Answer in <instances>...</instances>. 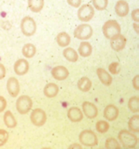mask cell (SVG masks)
I'll return each mask as SVG.
<instances>
[{
	"instance_id": "1",
	"label": "cell",
	"mask_w": 139,
	"mask_h": 149,
	"mask_svg": "<svg viewBox=\"0 0 139 149\" xmlns=\"http://www.w3.org/2000/svg\"><path fill=\"white\" fill-rule=\"evenodd\" d=\"M118 139L124 148H135L138 143L137 137L127 130H122L118 134Z\"/></svg>"
},
{
	"instance_id": "2",
	"label": "cell",
	"mask_w": 139,
	"mask_h": 149,
	"mask_svg": "<svg viewBox=\"0 0 139 149\" xmlns=\"http://www.w3.org/2000/svg\"><path fill=\"white\" fill-rule=\"evenodd\" d=\"M36 22L29 16L24 17L20 21V30L26 36H33L36 32Z\"/></svg>"
},
{
	"instance_id": "3",
	"label": "cell",
	"mask_w": 139,
	"mask_h": 149,
	"mask_svg": "<svg viewBox=\"0 0 139 149\" xmlns=\"http://www.w3.org/2000/svg\"><path fill=\"white\" fill-rule=\"evenodd\" d=\"M102 32L106 39H111L113 36L121 34V26L116 20H107L102 26Z\"/></svg>"
},
{
	"instance_id": "4",
	"label": "cell",
	"mask_w": 139,
	"mask_h": 149,
	"mask_svg": "<svg viewBox=\"0 0 139 149\" xmlns=\"http://www.w3.org/2000/svg\"><path fill=\"white\" fill-rule=\"evenodd\" d=\"M78 139L82 145H84L86 146L93 147V146H95L96 145H98V138H97L96 134L91 130L82 131L79 133Z\"/></svg>"
},
{
	"instance_id": "5",
	"label": "cell",
	"mask_w": 139,
	"mask_h": 149,
	"mask_svg": "<svg viewBox=\"0 0 139 149\" xmlns=\"http://www.w3.org/2000/svg\"><path fill=\"white\" fill-rule=\"evenodd\" d=\"M33 107V101L27 95H21L16 101V109L21 115L28 113Z\"/></svg>"
},
{
	"instance_id": "6",
	"label": "cell",
	"mask_w": 139,
	"mask_h": 149,
	"mask_svg": "<svg viewBox=\"0 0 139 149\" xmlns=\"http://www.w3.org/2000/svg\"><path fill=\"white\" fill-rule=\"evenodd\" d=\"M93 34V30L92 26L89 24H81L74 30V36L75 38L82 41L88 40L92 37Z\"/></svg>"
},
{
	"instance_id": "7",
	"label": "cell",
	"mask_w": 139,
	"mask_h": 149,
	"mask_svg": "<svg viewBox=\"0 0 139 149\" xmlns=\"http://www.w3.org/2000/svg\"><path fill=\"white\" fill-rule=\"evenodd\" d=\"M30 120L34 125L36 127H41L45 125L47 121L46 112L40 108L35 109L30 114Z\"/></svg>"
},
{
	"instance_id": "8",
	"label": "cell",
	"mask_w": 139,
	"mask_h": 149,
	"mask_svg": "<svg viewBox=\"0 0 139 149\" xmlns=\"http://www.w3.org/2000/svg\"><path fill=\"white\" fill-rule=\"evenodd\" d=\"M94 16V9L91 5H83L77 11V18L80 21H90Z\"/></svg>"
},
{
	"instance_id": "9",
	"label": "cell",
	"mask_w": 139,
	"mask_h": 149,
	"mask_svg": "<svg viewBox=\"0 0 139 149\" xmlns=\"http://www.w3.org/2000/svg\"><path fill=\"white\" fill-rule=\"evenodd\" d=\"M126 42L127 40L122 34H118L110 39V46L116 52L122 50L126 46Z\"/></svg>"
},
{
	"instance_id": "10",
	"label": "cell",
	"mask_w": 139,
	"mask_h": 149,
	"mask_svg": "<svg viewBox=\"0 0 139 149\" xmlns=\"http://www.w3.org/2000/svg\"><path fill=\"white\" fill-rule=\"evenodd\" d=\"M13 70H14V72L19 76H22V75L26 74L29 71L28 61H27L26 59H24V58L18 59V60L14 63Z\"/></svg>"
},
{
	"instance_id": "11",
	"label": "cell",
	"mask_w": 139,
	"mask_h": 149,
	"mask_svg": "<svg viewBox=\"0 0 139 149\" xmlns=\"http://www.w3.org/2000/svg\"><path fill=\"white\" fill-rule=\"evenodd\" d=\"M6 89L8 91V94L12 97H17L20 91V86L18 79L14 77L9 78L6 82Z\"/></svg>"
},
{
	"instance_id": "12",
	"label": "cell",
	"mask_w": 139,
	"mask_h": 149,
	"mask_svg": "<svg viewBox=\"0 0 139 149\" xmlns=\"http://www.w3.org/2000/svg\"><path fill=\"white\" fill-rule=\"evenodd\" d=\"M70 72L68 71V69L64 66V65H57L54 67L52 70H51V75L52 77L57 79V80H64L68 78Z\"/></svg>"
},
{
	"instance_id": "13",
	"label": "cell",
	"mask_w": 139,
	"mask_h": 149,
	"mask_svg": "<svg viewBox=\"0 0 139 149\" xmlns=\"http://www.w3.org/2000/svg\"><path fill=\"white\" fill-rule=\"evenodd\" d=\"M82 109L83 113L87 118L93 119L95 118L98 116V108L95 104L90 102H84L82 104Z\"/></svg>"
},
{
	"instance_id": "14",
	"label": "cell",
	"mask_w": 139,
	"mask_h": 149,
	"mask_svg": "<svg viewBox=\"0 0 139 149\" xmlns=\"http://www.w3.org/2000/svg\"><path fill=\"white\" fill-rule=\"evenodd\" d=\"M103 116L107 121H115L119 116V109L114 104H109L104 109Z\"/></svg>"
},
{
	"instance_id": "15",
	"label": "cell",
	"mask_w": 139,
	"mask_h": 149,
	"mask_svg": "<svg viewBox=\"0 0 139 149\" xmlns=\"http://www.w3.org/2000/svg\"><path fill=\"white\" fill-rule=\"evenodd\" d=\"M67 116L70 120L73 123L80 122L83 117H84V114L81 111V109L77 107H71L69 109L67 112Z\"/></svg>"
},
{
	"instance_id": "16",
	"label": "cell",
	"mask_w": 139,
	"mask_h": 149,
	"mask_svg": "<svg viewBox=\"0 0 139 149\" xmlns=\"http://www.w3.org/2000/svg\"><path fill=\"white\" fill-rule=\"evenodd\" d=\"M115 11L119 17H125L128 15L129 12V6L125 0H119L115 4Z\"/></svg>"
},
{
	"instance_id": "17",
	"label": "cell",
	"mask_w": 139,
	"mask_h": 149,
	"mask_svg": "<svg viewBox=\"0 0 139 149\" xmlns=\"http://www.w3.org/2000/svg\"><path fill=\"white\" fill-rule=\"evenodd\" d=\"M96 72H97L98 78L100 79V82L103 85L108 86H110L111 84H112V82H113L112 76H111L104 68H98Z\"/></svg>"
},
{
	"instance_id": "18",
	"label": "cell",
	"mask_w": 139,
	"mask_h": 149,
	"mask_svg": "<svg viewBox=\"0 0 139 149\" xmlns=\"http://www.w3.org/2000/svg\"><path fill=\"white\" fill-rule=\"evenodd\" d=\"M59 92L58 86L55 83H48L44 86L43 94L48 98H54L57 95Z\"/></svg>"
},
{
	"instance_id": "19",
	"label": "cell",
	"mask_w": 139,
	"mask_h": 149,
	"mask_svg": "<svg viewBox=\"0 0 139 149\" xmlns=\"http://www.w3.org/2000/svg\"><path fill=\"white\" fill-rule=\"evenodd\" d=\"M93 53V46L88 42H82L78 47V54L83 57H88Z\"/></svg>"
},
{
	"instance_id": "20",
	"label": "cell",
	"mask_w": 139,
	"mask_h": 149,
	"mask_svg": "<svg viewBox=\"0 0 139 149\" xmlns=\"http://www.w3.org/2000/svg\"><path fill=\"white\" fill-rule=\"evenodd\" d=\"M77 88L81 92L86 93L92 88V81L87 77H82L77 81Z\"/></svg>"
},
{
	"instance_id": "21",
	"label": "cell",
	"mask_w": 139,
	"mask_h": 149,
	"mask_svg": "<svg viewBox=\"0 0 139 149\" xmlns=\"http://www.w3.org/2000/svg\"><path fill=\"white\" fill-rule=\"evenodd\" d=\"M63 56L69 62L75 63L78 60V53L73 48H66L63 51Z\"/></svg>"
},
{
	"instance_id": "22",
	"label": "cell",
	"mask_w": 139,
	"mask_h": 149,
	"mask_svg": "<svg viewBox=\"0 0 139 149\" xmlns=\"http://www.w3.org/2000/svg\"><path fill=\"white\" fill-rule=\"evenodd\" d=\"M4 123H5L6 127L11 128V129L15 128L17 126L16 118L13 116V114L12 113V111L7 110L5 112V114H4Z\"/></svg>"
},
{
	"instance_id": "23",
	"label": "cell",
	"mask_w": 139,
	"mask_h": 149,
	"mask_svg": "<svg viewBox=\"0 0 139 149\" xmlns=\"http://www.w3.org/2000/svg\"><path fill=\"white\" fill-rule=\"evenodd\" d=\"M27 6L33 13H40L44 6V0H27Z\"/></svg>"
},
{
	"instance_id": "24",
	"label": "cell",
	"mask_w": 139,
	"mask_h": 149,
	"mask_svg": "<svg viewBox=\"0 0 139 149\" xmlns=\"http://www.w3.org/2000/svg\"><path fill=\"white\" fill-rule=\"evenodd\" d=\"M36 54V47L33 43H26L22 48V55L26 58H32Z\"/></svg>"
},
{
	"instance_id": "25",
	"label": "cell",
	"mask_w": 139,
	"mask_h": 149,
	"mask_svg": "<svg viewBox=\"0 0 139 149\" xmlns=\"http://www.w3.org/2000/svg\"><path fill=\"white\" fill-rule=\"evenodd\" d=\"M55 41H57V44L60 47H67L70 42H71V36L69 34H67L66 32H61L57 35V36L55 37Z\"/></svg>"
},
{
	"instance_id": "26",
	"label": "cell",
	"mask_w": 139,
	"mask_h": 149,
	"mask_svg": "<svg viewBox=\"0 0 139 149\" xmlns=\"http://www.w3.org/2000/svg\"><path fill=\"white\" fill-rule=\"evenodd\" d=\"M129 131L133 132H139V116L134 115L132 116L128 123Z\"/></svg>"
},
{
	"instance_id": "27",
	"label": "cell",
	"mask_w": 139,
	"mask_h": 149,
	"mask_svg": "<svg viewBox=\"0 0 139 149\" xmlns=\"http://www.w3.org/2000/svg\"><path fill=\"white\" fill-rule=\"evenodd\" d=\"M128 107L131 112L137 113L139 111V98L136 96L130 97L128 102Z\"/></svg>"
},
{
	"instance_id": "28",
	"label": "cell",
	"mask_w": 139,
	"mask_h": 149,
	"mask_svg": "<svg viewBox=\"0 0 139 149\" xmlns=\"http://www.w3.org/2000/svg\"><path fill=\"white\" fill-rule=\"evenodd\" d=\"M105 146L107 149H119L121 148V144L115 139V138H108L106 139Z\"/></svg>"
},
{
	"instance_id": "29",
	"label": "cell",
	"mask_w": 139,
	"mask_h": 149,
	"mask_svg": "<svg viewBox=\"0 0 139 149\" xmlns=\"http://www.w3.org/2000/svg\"><path fill=\"white\" fill-rule=\"evenodd\" d=\"M96 130L100 133H106L109 130V124L105 120H100L96 123Z\"/></svg>"
},
{
	"instance_id": "30",
	"label": "cell",
	"mask_w": 139,
	"mask_h": 149,
	"mask_svg": "<svg viewBox=\"0 0 139 149\" xmlns=\"http://www.w3.org/2000/svg\"><path fill=\"white\" fill-rule=\"evenodd\" d=\"M93 7L98 11H103L107 7L108 0H92Z\"/></svg>"
},
{
	"instance_id": "31",
	"label": "cell",
	"mask_w": 139,
	"mask_h": 149,
	"mask_svg": "<svg viewBox=\"0 0 139 149\" xmlns=\"http://www.w3.org/2000/svg\"><path fill=\"white\" fill-rule=\"evenodd\" d=\"M9 139V133L5 129H0V146H3L6 144Z\"/></svg>"
},
{
	"instance_id": "32",
	"label": "cell",
	"mask_w": 139,
	"mask_h": 149,
	"mask_svg": "<svg viewBox=\"0 0 139 149\" xmlns=\"http://www.w3.org/2000/svg\"><path fill=\"white\" fill-rule=\"evenodd\" d=\"M108 71L112 74H118L121 71V66L118 62L111 63L108 66Z\"/></svg>"
},
{
	"instance_id": "33",
	"label": "cell",
	"mask_w": 139,
	"mask_h": 149,
	"mask_svg": "<svg viewBox=\"0 0 139 149\" xmlns=\"http://www.w3.org/2000/svg\"><path fill=\"white\" fill-rule=\"evenodd\" d=\"M82 0H67V3L74 8H78L81 6Z\"/></svg>"
},
{
	"instance_id": "34",
	"label": "cell",
	"mask_w": 139,
	"mask_h": 149,
	"mask_svg": "<svg viewBox=\"0 0 139 149\" xmlns=\"http://www.w3.org/2000/svg\"><path fill=\"white\" fill-rule=\"evenodd\" d=\"M7 106V102L5 97L0 96V113L3 112Z\"/></svg>"
},
{
	"instance_id": "35",
	"label": "cell",
	"mask_w": 139,
	"mask_h": 149,
	"mask_svg": "<svg viewBox=\"0 0 139 149\" xmlns=\"http://www.w3.org/2000/svg\"><path fill=\"white\" fill-rule=\"evenodd\" d=\"M131 18L135 22H138L139 21V10L138 9H135L132 11L131 13Z\"/></svg>"
},
{
	"instance_id": "36",
	"label": "cell",
	"mask_w": 139,
	"mask_h": 149,
	"mask_svg": "<svg viewBox=\"0 0 139 149\" xmlns=\"http://www.w3.org/2000/svg\"><path fill=\"white\" fill-rule=\"evenodd\" d=\"M133 87L136 89V91L139 90V75H136L134 79H133Z\"/></svg>"
},
{
	"instance_id": "37",
	"label": "cell",
	"mask_w": 139,
	"mask_h": 149,
	"mask_svg": "<svg viewBox=\"0 0 139 149\" xmlns=\"http://www.w3.org/2000/svg\"><path fill=\"white\" fill-rule=\"evenodd\" d=\"M6 75V70L3 64H0V79H3Z\"/></svg>"
},
{
	"instance_id": "38",
	"label": "cell",
	"mask_w": 139,
	"mask_h": 149,
	"mask_svg": "<svg viewBox=\"0 0 139 149\" xmlns=\"http://www.w3.org/2000/svg\"><path fill=\"white\" fill-rule=\"evenodd\" d=\"M74 147H76V148H82L81 145H78V144H73V145L70 146V148H74Z\"/></svg>"
},
{
	"instance_id": "39",
	"label": "cell",
	"mask_w": 139,
	"mask_h": 149,
	"mask_svg": "<svg viewBox=\"0 0 139 149\" xmlns=\"http://www.w3.org/2000/svg\"><path fill=\"white\" fill-rule=\"evenodd\" d=\"M138 22H136V24L134 23V25H133V26H134V29L136 30V34H138V24H137Z\"/></svg>"
}]
</instances>
